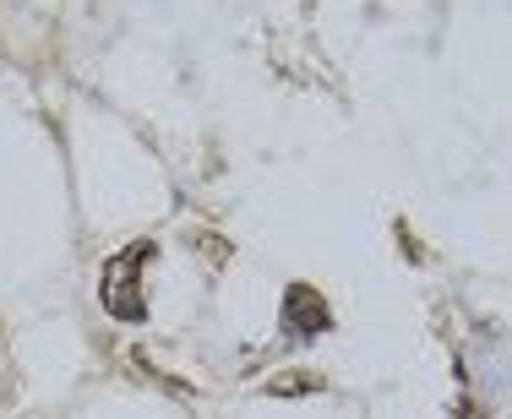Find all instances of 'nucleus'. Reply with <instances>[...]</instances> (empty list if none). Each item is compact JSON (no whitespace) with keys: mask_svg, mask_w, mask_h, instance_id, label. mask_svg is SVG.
<instances>
[{"mask_svg":"<svg viewBox=\"0 0 512 419\" xmlns=\"http://www.w3.org/2000/svg\"><path fill=\"white\" fill-rule=\"evenodd\" d=\"M278 327H284V338H322V332L333 327V311H327L322 289H311V283H289L284 311H278Z\"/></svg>","mask_w":512,"mask_h":419,"instance_id":"obj_2","label":"nucleus"},{"mask_svg":"<svg viewBox=\"0 0 512 419\" xmlns=\"http://www.w3.org/2000/svg\"><path fill=\"white\" fill-rule=\"evenodd\" d=\"M148 262H153V240H137L131 251H120L104 262L99 300L115 322H148V300H142V267Z\"/></svg>","mask_w":512,"mask_h":419,"instance_id":"obj_1","label":"nucleus"}]
</instances>
